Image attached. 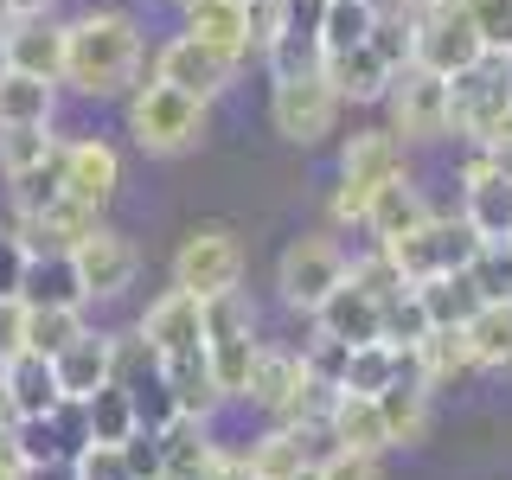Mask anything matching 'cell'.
<instances>
[{
  "label": "cell",
  "instance_id": "1",
  "mask_svg": "<svg viewBox=\"0 0 512 480\" xmlns=\"http://www.w3.org/2000/svg\"><path fill=\"white\" fill-rule=\"evenodd\" d=\"M141 20L128 7H84L64 20V71L58 90L84 96V103H109L141 84Z\"/></svg>",
  "mask_w": 512,
  "mask_h": 480
},
{
  "label": "cell",
  "instance_id": "2",
  "mask_svg": "<svg viewBox=\"0 0 512 480\" xmlns=\"http://www.w3.org/2000/svg\"><path fill=\"white\" fill-rule=\"evenodd\" d=\"M205 128H212V103H199V96L160 84V77L128 90V141H135L141 154L180 160L205 141Z\"/></svg>",
  "mask_w": 512,
  "mask_h": 480
},
{
  "label": "cell",
  "instance_id": "3",
  "mask_svg": "<svg viewBox=\"0 0 512 480\" xmlns=\"http://www.w3.org/2000/svg\"><path fill=\"white\" fill-rule=\"evenodd\" d=\"M199 340H205V365H212L218 397H244V378H250V365H256L263 346H256V314H250V301L237 295V288L205 301Z\"/></svg>",
  "mask_w": 512,
  "mask_h": 480
},
{
  "label": "cell",
  "instance_id": "4",
  "mask_svg": "<svg viewBox=\"0 0 512 480\" xmlns=\"http://www.w3.org/2000/svg\"><path fill=\"white\" fill-rule=\"evenodd\" d=\"M404 167V141L391 135V128H359V135L346 141L340 154V192H333V224H365V205H372V192L384 180H397Z\"/></svg>",
  "mask_w": 512,
  "mask_h": 480
},
{
  "label": "cell",
  "instance_id": "5",
  "mask_svg": "<svg viewBox=\"0 0 512 480\" xmlns=\"http://www.w3.org/2000/svg\"><path fill=\"white\" fill-rule=\"evenodd\" d=\"M480 244H487V237H480L468 218H423L410 237L378 244V250L397 263V276H404V282H429V276H461V269L474 263Z\"/></svg>",
  "mask_w": 512,
  "mask_h": 480
},
{
  "label": "cell",
  "instance_id": "6",
  "mask_svg": "<svg viewBox=\"0 0 512 480\" xmlns=\"http://www.w3.org/2000/svg\"><path fill=\"white\" fill-rule=\"evenodd\" d=\"M340 90L327 84V71H295V77H276L269 90V122H276L282 141L295 148H320V141L340 128Z\"/></svg>",
  "mask_w": 512,
  "mask_h": 480
},
{
  "label": "cell",
  "instance_id": "7",
  "mask_svg": "<svg viewBox=\"0 0 512 480\" xmlns=\"http://www.w3.org/2000/svg\"><path fill=\"white\" fill-rule=\"evenodd\" d=\"M237 282H244V244H237V231L199 224V231L180 237V250H173V288L212 301V295H231Z\"/></svg>",
  "mask_w": 512,
  "mask_h": 480
},
{
  "label": "cell",
  "instance_id": "8",
  "mask_svg": "<svg viewBox=\"0 0 512 480\" xmlns=\"http://www.w3.org/2000/svg\"><path fill=\"white\" fill-rule=\"evenodd\" d=\"M506 109H512V77H506V58L500 52H487L474 71L448 77V135H461V141H474V148H480Z\"/></svg>",
  "mask_w": 512,
  "mask_h": 480
},
{
  "label": "cell",
  "instance_id": "9",
  "mask_svg": "<svg viewBox=\"0 0 512 480\" xmlns=\"http://www.w3.org/2000/svg\"><path fill=\"white\" fill-rule=\"evenodd\" d=\"M346 269H352V256L333 244L327 231H308V237H295V244L282 250V263H276V288H282L288 308L314 314L320 301H327L333 288L346 282Z\"/></svg>",
  "mask_w": 512,
  "mask_h": 480
},
{
  "label": "cell",
  "instance_id": "10",
  "mask_svg": "<svg viewBox=\"0 0 512 480\" xmlns=\"http://www.w3.org/2000/svg\"><path fill=\"white\" fill-rule=\"evenodd\" d=\"M237 71H244V58H231V52H218V45H205L199 32H186V26L154 52V77H160V84L199 96V103H218V96L237 84Z\"/></svg>",
  "mask_w": 512,
  "mask_h": 480
},
{
  "label": "cell",
  "instance_id": "11",
  "mask_svg": "<svg viewBox=\"0 0 512 480\" xmlns=\"http://www.w3.org/2000/svg\"><path fill=\"white\" fill-rule=\"evenodd\" d=\"M391 103V135L397 141H448V77L429 64H404L384 90Z\"/></svg>",
  "mask_w": 512,
  "mask_h": 480
},
{
  "label": "cell",
  "instance_id": "12",
  "mask_svg": "<svg viewBox=\"0 0 512 480\" xmlns=\"http://www.w3.org/2000/svg\"><path fill=\"white\" fill-rule=\"evenodd\" d=\"M64 256H71V269H77V288H84V301H116L122 288H135V276H141V250H135V237L109 231V224L84 231Z\"/></svg>",
  "mask_w": 512,
  "mask_h": 480
},
{
  "label": "cell",
  "instance_id": "13",
  "mask_svg": "<svg viewBox=\"0 0 512 480\" xmlns=\"http://www.w3.org/2000/svg\"><path fill=\"white\" fill-rule=\"evenodd\" d=\"M480 58H487V45H480L474 20L461 13V0L416 13V64H429L436 77H461V71H474Z\"/></svg>",
  "mask_w": 512,
  "mask_h": 480
},
{
  "label": "cell",
  "instance_id": "14",
  "mask_svg": "<svg viewBox=\"0 0 512 480\" xmlns=\"http://www.w3.org/2000/svg\"><path fill=\"white\" fill-rule=\"evenodd\" d=\"M58 180H64V199L90 205V212H109V199L122 192V154L103 135H64Z\"/></svg>",
  "mask_w": 512,
  "mask_h": 480
},
{
  "label": "cell",
  "instance_id": "15",
  "mask_svg": "<svg viewBox=\"0 0 512 480\" xmlns=\"http://www.w3.org/2000/svg\"><path fill=\"white\" fill-rule=\"evenodd\" d=\"M52 378H58V397L64 404H90L103 384H116V333H71L58 352H52Z\"/></svg>",
  "mask_w": 512,
  "mask_h": 480
},
{
  "label": "cell",
  "instance_id": "16",
  "mask_svg": "<svg viewBox=\"0 0 512 480\" xmlns=\"http://www.w3.org/2000/svg\"><path fill=\"white\" fill-rule=\"evenodd\" d=\"M199 327H205V301L199 295H186V288H167V295H154L148 301V314H141V346L154 352V359H173V352H192V346H205L199 340Z\"/></svg>",
  "mask_w": 512,
  "mask_h": 480
},
{
  "label": "cell",
  "instance_id": "17",
  "mask_svg": "<svg viewBox=\"0 0 512 480\" xmlns=\"http://www.w3.org/2000/svg\"><path fill=\"white\" fill-rule=\"evenodd\" d=\"M0 39H7V71H32V77H52L64 71V20H52L45 7H26L20 20L0 26Z\"/></svg>",
  "mask_w": 512,
  "mask_h": 480
},
{
  "label": "cell",
  "instance_id": "18",
  "mask_svg": "<svg viewBox=\"0 0 512 480\" xmlns=\"http://www.w3.org/2000/svg\"><path fill=\"white\" fill-rule=\"evenodd\" d=\"M461 186H468V199H461V218L474 224L487 244H500L512 237V173H500L487 154L468 160V173H461Z\"/></svg>",
  "mask_w": 512,
  "mask_h": 480
},
{
  "label": "cell",
  "instance_id": "19",
  "mask_svg": "<svg viewBox=\"0 0 512 480\" xmlns=\"http://www.w3.org/2000/svg\"><path fill=\"white\" fill-rule=\"evenodd\" d=\"M320 436L333 448H352V455H384V448H391L384 410H378V397H365V391H333L327 416H320Z\"/></svg>",
  "mask_w": 512,
  "mask_h": 480
},
{
  "label": "cell",
  "instance_id": "20",
  "mask_svg": "<svg viewBox=\"0 0 512 480\" xmlns=\"http://www.w3.org/2000/svg\"><path fill=\"white\" fill-rule=\"evenodd\" d=\"M0 391H7V404H13V423H20V416H52L64 404L58 378H52V359H45V352H26V346H13L7 359H0Z\"/></svg>",
  "mask_w": 512,
  "mask_h": 480
},
{
  "label": "cell",
  "instance_id": "21",
  "mask_svg": "<svg viewBox=\"0 0 512 480\" xmlns=\"http://www.w3.org/2000/svg\"><path fill=\"white\" fill-rule=\"evenodd\" d=\"M378 320H384V301H378V295H365V288L352 282V276L314 308L320 340H340V346H365V340H378Z\"/></svg>",
  "mask_w": 512,
  "mask_h": 480
},
{
  "label": "cell",
  "instance_id": "22",
  "mask_svg": "<svg viewBox=\"0 0 512 480\" xmlns=\"http://www.w3.org/2000/svg\"><path fill=\"white\" fill-rule=\"evenodd\" d=\"M423 218H436L429 212V199H423V186L410 180V173H397V180H384L372 192V205H365V231L378 237V244H397V237H410Z\"/></svg>",
  "mask_w": 512,
  "mask_h": 480
},
{
  "label": "cell",
  "instance_id": "23",
  "mask_svg": "<svg viewBox=\"0 0 512 480\" xmlns=\"http://www.w3.org/2000/svg\"><path fill=\"white\" fill-rule=\"evenodd\" d=\"M320 71H327V84L340 90V103H384V90H391V77H397L372 45H346V52L320 58Z\"/></svg>",
  "mask_w": 512,
  "mask_h": 480
},
{
  "label": "cell",
  "instance_id": "24",
  "mask_svg": "<svg viewBox=\"0 0 512 480\" xmlns=\"http://www.w3.org/2000/svg\"><path fill=\"white\" fill-rule=\"evenodd\" d=\"M13 301H20V308H84L71 256H26L20 282H13Z\"/></svg>",
  "mask_w": 512,
  "mask_h": 480
},
{
  "label": "cell",
  "instance_id": "25",
  "mask_svg": "<svg viewBox=\"0 0 512 480\" xmlns=\"http://www.w3.org/2000/svg\"><path fill=\"white\" fill-rule=\"evenodd\" d=\"M461 346H468L474 372H506L512 365V301H480L461 320Z\"/></svg>",
  "mask_w": 512,
  "mask_h": 480
},
{
  "label": "cell",
  "instance_id": "26",
  "mask_svg": "<svg viewBox=\"0 0 512 480\" xmlns=\"http://www.w3.org/2000/svg\"><path fill=\"white\" fill-rule=\"evenodd\" d=\"M410 372H416V384H423L429 397L448 391L461 372H474V365H468V346H461V327H429L423 340L410 346Z\"/></svg>",
  "mask_w": 512,
  "mask_h": 480
},
{
  "label": "cell",
  "instance_id": "27",
  "mask_svg": "<svg viewBox=\"0 0 512 480\" xmlns=\"http://www.w3.org/2000/svg\"><path fill=\"white\" fill-rule=\"evenodd\" d=\"M160 436V468H167V480H205V461H212V436H205V416H173V423L154 429Z\"/></svg>",
  "mask_w": 512,
  "mask_h": 480
},
{
  "label": "cell",
  "instance_id": "28",
  "mask_svg": "<svg viewBox=\"0 0 512 480\" xmlns=\"http://www.w3.org/2000/svg\"><path fill=\"white\" fill-rule=\"evenodd\" d=\"M301 384H308V365H301V352H256V365H250V378H244V397L256 410H269L276 416L288 397L301 391Z\"/></svg>",
  "mask_w": 512,
  "mask_h": 480
},
{
  "label": "cell",
  "instance_id": "29",
  "mask_svg": "<svg viewBox=\"0 0 512 480\" xmlns=\"http://www.w3.org/2000/svg\"><path fill=\"white\" fill-rule=\"evenodd\" d=\"M58 122V84L32 71H0V128Z\"/></svg>",
  "mask_w": 512,
  "mask_h": 480
},
{
  "label": "cell",
  "instance_id": "30",
  "mask_svg": "<svg viewBox=\"0 0 512 480\" xmlns=\"http://www.w3.org/2000/svg\"><path fill=\"white\" fill-rule=\"evenodd\" d=\"M378 410H384V429H391V448H416L429 436V391L416 384V372L397 378V384H384Z\"/></svg>",
  "mask_w": 512,
  "mask_h": 480
},
{
  "label": "cell",
  "instance_id": "31",
  "mask_svg": "<svg viewBox=\"0 0 512 480\" xmlns=\"http://www.w3.org/2000/svg\"><path fill=\"white\" fill-rule=\"evenodd\" d=\"M186 32H199L205 45H218V52H231V58H250L244 0H199V7H186Z\"/></svg>",
  "mask_w": 512,
  "mask_h": 480
},
{
  "label": "cell",
  "instance_id": "32",
  "mask_svg": "<svg viewBox=\"0 0 512 480\" xmlns=\"http://www.w3.org/2000/svg\"><path fill=\"white\" fill-rule=\"evenodd\" d=\"M397 378H410V352H404V346H391V340H365V346H352V352H346V384H340V391H365V397H378L384 384H397Z\"/></svg>",
  "mask_w": 512,
  "mask_h": 480
},
{
  "label": "cell",
  "instance_id": "33",
  "mask_svg": "<svg viewBox=\"0 0 512 480\" xmlns=\"http://www.w3.org/2000/svg\"><path fill=\"white\" fill-rule=\"evenodd\" d=\"M308 436H314V429H288V423H276L269 436H256V442L244 448V455H250V474H256V480H288L301 461H314V455H308Z\"/></svg>",
  "mask_w": 512,
  "mask_h": 480
},
{
  "label": "cell",
  "instance_id": "34",
  "mask_svg": "<svg viewBox=\"0 0 512 480\" xmlns=\"http://www.w3.org/2000/svg\"><path fill=\"white\" fill-rule=\"evenodd\" d=\"M372 20H378V0H320V58L365 45Z\"/></svg>",
  "mask_w": 512,
  "mask_h": 480
},
{
  "label": "cell",
  "instance_id": "35",
  "mask_svg": "<svg viewBox=\"0 0 512 480\" xmlns=\"http://www.w3.org/2000/svg\"><path fill=\"white\" fill-rule=\"evenodd\" d=\"M416 301H423L429 327H461V320L480 308V288L468 282V269H461V276H429V282H416Z\"/></svg>",
  "mask_w": 512,
  "mask_h": 480
},
{
  "label": "cell",
  "instance_id": "36",
  "mask_svg": "<svg viewBox=\"0 0 512 480\" xmlns=\"http://www.w3.org/2000/svg\"><path fill=\"white\" fill-rule=\"evenodd\" d=\"M71 333H84V308H20V340H13V346L52 359Z\"/></svg>",
  "mask_w": 512,
  "mask_h": 480
},
{
  "label": "cell",
  "instance_id": "37",
  "mask_svg": "<svg viewBox=\"0 0 512 480\" xmlns=\"http://www.w3.org/2000/svg\"><path fill=\"white\" fill-rule=\"evenodd\" d=\"M58 128L52 122H26V128H0V180H13V173L39 167L45 154H58Z\"/></svg>",
  "mask_w": 512,
  "mask_h": 480
},
{
  "label": "cell",
  "instance_id": "38",
  "mask_svg": "<svg viewBox=\"0 0 512 480\" xmlns=\"http://www.w3.org/2000/svg\"><path fill=\"white\" fill-rule=\"evenodd\" d=\"M84 429H90V442H128L141 429V416H135L122 384H103V391L84 404Z\"/></svg>",
  "mask_w": 512,
  "mask_h": 480
},
{
  "label": "cell",
  "instance_id": "39",
  "mask_svg": "<svg viewBox=\"0 0 512 480\" xmlns=\"http://www.w3.org/2000/svg\"><path fill=\"white\" fill-rule=\"evenodd\" d=\"M429 333V314H423V301H416V282H404L391 301H384V320H378V340H391V346H416Z\"/></svg>",
  "mask_w": 512,
  "mask_h": 480
},
{
  "label": "cell",
  "instance_id": "40",
  "mask_svg": "<svg viewBox=\"0 0 512 480\" xmlns=\"http://www.w3.org/2000/svg\"><path fill=\"white\" fill-rule=\"evenodd\" d=\"M468 282L480 288V301H512V237H500V244H480V250H474Z\"/></svg>",
  "mask_w": 512,
  "mask_h": 480
},
{
  "label": "cell",
  "instance_id": "41",
  "mask_svg": "<svg viewBox=\"0 0 512 480\" xmlns=\"http://www.w3.org/2000/svg\"><path fill=\"white\" fill-rule=\"evenodd\" d=\"M64 468H71V480H135L122 461V442H84V448H71Z\"/></svg>",
  "mask_w": 512,
  "mask_h": 480
},
{
  "label": "cell",
  "instance_id": "42",
  "mask_svg": "<svg viewBox=\"0 0 512 480\" xmlns=\"http://www.w3.org/2000/svg\"><path fill=\"white\" fill-rule=\"evenodd\" d=\"M461 13L474 20V32H480L487 52H506V45H512V0H461Z\"/></svg>",
  "mask_w": 512,
  "mask_h": 480
},
{
  "label": "cell",
  "instance_id": "43",
  "mask_svg": "<svg viewBox=\"0 0 512 480\" xmlns=\"http://www.w3.org/2000/svg\"><path fill=\"white\" fill-rule=\"evenodd\" d=\"M346 352L352 346H340V340H314L308 352H301V365H308V378L320 384V391H340L346 384Z\"/></svg>",
  "mask_w": 512,
  "mask_h": 480
},
{
  "label": "cell",
  "instance_id": "44",
  "mask_svg": "<svg viewBox=\"0 0 512 480\" xmlns=\"http://www.w3.org/2000/svg\"><path fill=\"white\" fill-rule=\"evenodd\" d=\"M122 461L135 480H167V468H160V436L154 429H135V436L122 442Z\"/></svg>",
  "mask_w": 512,
  "mask_h": 480
},
{
  "label": "cell",
  "instance_id": "45",
  "mask_svg": "<svg viewBox=\"0 0 512 480\" xmlns=\"http://www.w3.org/2000/svg\"><path fill=\"white\" fill-rule=\"evenodd\" d=\"M320 474H327V480H384V455H352V448H333V455L320 461Z\"/></svg>",
  "mask_w": 512,
  "mask_h": 480
},
{
  "label": "cell",
  "instance_id": "46",
  "mask_svg": "<svg viewBox=\"0 0 512 480\" xmlns=\"http://www.w3.org/2000/svg\"><path fill=\"white\" fill-rule=\"evenodd\" d=\"M26 455H20V442H13V423H0V480H26Z\"/></svg>",
  "mask_w": 512,
  "mask_h": 480
},
{
  "label": "cell",
  "instance_id": "47",
  "mask_svg": "<svg viewBox=\"0 0 512 480\" xmlns=\"http://www.w3.org/2000/svg\"><path fill=\"white\" fill-rule=\"evenodd\" d=\"M20 263H26V250L13 244L7 231H0V295H13V282H20Z\"/></svg>",
  "mask_w": 512,
  "mask_h": 480
},
{
  "label": "cell",
  "instance_id": "48",
  "mask_svg": "<svg viewBox=\"0 0 512 480\" xmlns=\"http://www.w3.org/2000/svg\"><path fill=\"white\" fill-rule=\"evenodd\" d=\"M13 340H20V301H13V295H0V359L13 352Z\"/></svg>",
  "mask_w": 512,
  "mask_h": 480
},
{
  "label": "cell",
  "instance_id": "49",
  "mask_svg": "<svg viewBox=\"0 0 512 480\" xmlns=\"http://www.w3.org/2000/svg\"><path fill=\"white\" fill-rule=\"evenodd\" d=\"M378 7H397V13H429V7H448V0H378Z\"/></svg>",
  "mask_w": 512,
  "mask_h": 480
},
{
  "label": "cell",
  "instance_id": "50",
  "mask_svg": "<svg viewBox=\"0 0 512 480\" xmlns=\"http://www.w3.org/2000/svg\"><path fill=\"white\" fill-rule=\"evenodd\" d=\"M288 480H327V474H320V461H301V468L288 474Z\"/></svg>",
  "mask_w": 512,
  "mask_h": 480
},
{
  "label": "cell",
  "instance_id": "51",
  "mask_svg": "<svg viewBox=\"0 0 512 480\" xmlns=\"http://www.w3.org/2000/svg\"><path fill=\"white\" fill-rule=\"evenodd\" d=\"M500 58H506V77H512V45H506V52H500Z\"/></svg>",
  "mask_w": 512,
  "mask_h": 480
},
{
  "label": "cell",
  "instance_id": "52",
  "mask_svg": "<svg viewBox=\"0 0 512 480\" xmlns=\"http://www.w3.org/2000/svg\"><path fill=\"white\" fill-rule=\"evenodd\" d=\"M0 71H7V39H0Z\"/></svg>",
  "mask_w": 512,
  "mask_h": 480
},
{
  "label": "cell",
  "instance_id": "53",
  "mask_svg": "<svg viewBox=\"0 0 512 480\" xmlns=\"http://www.w3.org/2000/svg\"><path fill=\"white\" fill-rule=\"evenodd\" d=\"M20 7H45V0H20Z\"/></svg>",
  "mask_w": 512,
  "mask_h": 480
},
{
  "label": "cell",
  "instance_id": "54",
  "mask_svg": "<svg viewBox=\"0 0 512 480\" xmlns=\"http://www.w3.org/2000/svg\"><path fill=\"white\" fill-rule=\"evenodd\" d=\"M180 7H199V0H180Z\"/></svg>",
  "mask_w": 512,
  "mask_h": 480
}]
</instances>
